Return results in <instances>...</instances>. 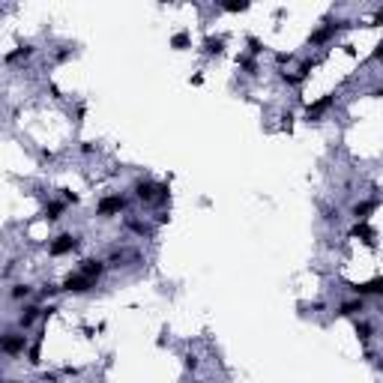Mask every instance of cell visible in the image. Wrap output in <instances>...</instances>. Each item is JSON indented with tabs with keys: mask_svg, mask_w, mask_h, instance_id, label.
<instances>
[{
	"mask_svg": "<svg viewBox=\"0 0 383 383\" xmlns=\"http://www.w3.org/2000/svg\"><path fill=\"white\" fill-rule=\"evenodd\" d=\"M374 24H377V27H383V9L377 12V15H374Z\"/></svg>",
	"mask_w": 383,
	"mask_h": 383,
	"instance_id": "obj_26",
	"label": "cell"
},
{
	"mask_svg": "<svg viewBox=\"0 0 383 383\" xmlns=\"http://www.w3.org/2000/svg\"><path fill=\"white\" fill-rule=\"evenodd\" d=\"M240 63H243V66H245V69H248V72H255V60H248V57H243Z\"/></svg>",
	"mask_w": 383,
	"mask_h": 383,
	"instance_id": "obj_24",
	"label": "cell"
},
{
	"mask_svg": "<svg viewBox=\"0 0 383 383\" xmlns=\"http://www.w3.org/2000/svg\"><path fill=\"white\" fill-rule=\"evenodd\" d=\"M24 350V335H6L3 338V353H21Z\"/></svg>",
	"mask_w": 383,
	"mask_h": 383,
	"instance_id": "obj_6",
	"label": "cell"
},
{
	"mask_svg": "<svg viewBox=\"0 0 383 383\" xmlns=\"http://www.w3.org/2000/svg\"><path fill=\"white\" fill-rule=\"evenodd\" d=\"M353 291H356V296H368V294H383V279H371L366 281V284H350Z\"/></svg>",
	"mask_w": 383,
	"mask_h": 383,
	"instance_id": "obj_4",
	"label": "cell"
},
{
	"mask_svg": "<svg viewBox=\"0 0 383 383\" xmlns=\"http://www.w3.org/2000/svg\"><path fill=\"white\" fill-rule=\"evenodd\" d=\"M171 45H174V48H186V45H189V33H177L174 39H171Z\"/></svg>",
	"mask_w": 383,
	"mask_h": 383,
	"instance_id": "obj_17",
	"label": "cell"
},
{
	"mask_svg": "<svg viewBox=\"0 0 383 383\" xmlns=\"http://www.w3.org/2000/svg\"><path fill=\"white\" fill-rule=\"evenodd\" d=\"M123 207H126V198H120V195H111V198H102V201H99V213H102V216L120 213Z\"/></svg>",
	"mask_w": 383,
	"mask_h": 383,
	"instance_id": "obj_2",
	"label": "cell"
},
{
	"mask_svg": "<svg viewBox=\"0 0 383 383\" xmlns=\"http://www.w3.org/2000/svg\"><path fill=\"white\" fill-rule=\"evenodd\" d=\"M75 243H78V237H72V234H63V237H57L51 243V255H66V252H72L75 248Z\"/></svg>",
	"mask_w": 383,
	"mask_h": 383,
	"instance_id": "obj_3",
	"label": "cell"
},
{
	"mask_svg": "<svg viewBox=\"0 0 383 383\" xmlns=\"http://www.w3.org/2000/svg\"><path fill=\"white\" fill-rule=\"evenodd\" d=\"M102 270H105V263H102V261H84V266H81V273H84L87 279H93V281L102 276Z\"/></svg>",
	"mask_w": 383,
	"mask_h": 383,
	"instance_id": "obj_9",
	"label": "cell"
},
{
	"mask_svg": "<svg viewBox=\"0 0 383 383\" xmlns=\"http://www.w3.org/2000/svg\"><path fill=\"white\" fill-rule=\"evenodd\" d=\"M248 45H252V51H255V54H261V51H263V48H261V42H258V39H248Z\"/></svg>",
	"mask_w": 383,
	"mask_h": 383,
	"instance_id": "obj_23",
	"label": "cell"
},
{
	"mask_svg": "<svg viewBox=\"0 0 383 383\" xmlns=\"http://www.w3.org/2000/svg\"><path fill=\"white\" fill-rule=\"evenodd\" d=\"M60 213H63V204H48V209H45V216H48V219H57Z\"/></svg>",
	"mask_w": 383,
	"mask_h": 383,
	"instance_id": "obj_18",
	"label": "cell"
},
{
	"mask_svg": "<svg viewBox=\"0 0 383 383\" xmlns=\"http://www.w3.org/2000/svg\"><path fill=\"white\" fill-rule=\"evenodd\" d=\"M356 335H359V338H368V335H371V327H368V323H356Z\"/></svg>",
	"mask_w": 383,
	"mask_h": 383,
	"instance_id": "obj_20",
	"label": "cell"
},
{
	"mask_svg": "<svg viewBox=\"0 0 383 383\" xmlns=\"http://www.w3.org/2000/svg\"><path fill=\"white\" fill-rule=\"evenodd\" d=\"M356 312H362V296H359V299H350V302H344V305L338 309L341 317H350V314H356Z\"/></svg>",
	"mask_w": 383,
	"mask_h": 383,
	"instance_id": "obj_11",
	"label": "cell"
},
{
	"mask_svg": "<svg viewBox=\"0 0 383 383\" xmlns=\"http://www.w3.org/2000/svg\"><path fill=\"white\" fill-rule=\"evenodd\" d=\"M309 72H312V63H309V60H305V63H302V66H299V72H296V75H299V78H305V75H309Z\"/></svg>",
	"mask_w": 383,
	"mask_h": 383,
	"instance_id": "obj_21",
	"label": "cell"
},
{
	"mask_svg": "<svg viewBox=\"0 0 383 383\" xmlns=\"http://www.w3.org/2000/svg\"><path fill=\"white\" fill-rule=\"evenodd\" d=\"M377 207V201H362V204H356V207H353V216H356V222H359V219H366L368 213H371V209Z\"/></svg>",
	"mask_w": 383,
	"mask_h": 383,
	"instance_id": "obj_12",
	"label": "cell"
},
{
	"mask_svg": "<svg viewBox=\"0 0 383 383\" xmlns=\"http://www.w3.org/2000/svg\"><path fill=\"white\" fill-rule=\"evenodd\" d=\"M135 192H138L141 201H153V198H156V192H159V186H153L150 180H144V183H138V186H135Z\"/></svg>",
	"mask_w": 383,
	"mask_h": 383,
	"instance_id": "obj_8",
	"label": "cell"
},
{
	"mask_svg": "<svg viewBox=\"0 0 383 383\" xmlns=\"http://www.w3.org/2000/svg\"><path fill=\"white\" fill-rule=\"evenodd\" d=\"M30 51H33V48H30V45H24V48H18V51L6 54V63H15L18 57H30Z\"/></svg>",
	"mask_w": 383,
	"mask_h": 383,
	"instance_id": "obj_16",
	"label": "cell"
},
{
	"mask_svg": "<svg viewBox=\"0 0 383 383\" xmlns=\"http://www.w3.org/2000/svg\"><path fill=\"white\" fill-rule=\"evenodd\" d=\"M222 6H225L227 12H245V9H248L245 0H227V3H222Z\"/></svg>",
	"mask_w": 383,
	"mask_h": 383,
	"instance_id": "obj_15",
	"label": "cell"
},
{
	"mask_svg": "<svg viewBox=\"0 0 383 383\" xmlns=\"http://www.w3.org/2000/svg\"><path fill=\"white\" fill-rule=\"evenodd\" d=\"M332 33H335V24H330V27H320V30H314V33H312V42H314V45H320V42H327Z\"/></svg>",
	"mask_w": 383,
	"mask_h": 383,
	"instance_id": "obj_13",
	"label": "cell"
},
{
	"mask_svg": "<svg viewBox=\"0 0 383 383\" xmlns=\"http://www.w3.org/2000/svg\"><path fill=\"white\" fill-rule=\"evenodd\" d=\"M30 362H39V344H33V348H30Z\"/></svg>",
	"mask_w": 383,
	"mask_h": 383,
	"instance_id": "obj_22",
	"label": "cell"
},
{
	"mask_svg": "<svg viewBox=\"0 0 383 383\" xmlns=\"http://www.w3.org/2000/svg\"><path fill=\"white\" fill-rule=\"evenodd\" d=\"M330 105H332V96H323V99H317L314 105H309V114H305V117H309V120H317V117H320V114H323V111H327Z\"/></svg>",
	"mask_w": 383,
	"mask_h": 383,
	"instance_id": "obj_7",
	"label": "cell"
},
{
	"mask_svg": "<svg viewBox=\"0 0 383 383\" xmlns=\"http://www.w3.org/2000/svg\"><path fill=\"white\" fill-rule=\"evenodd\" d=\"M90 288H93V279H87L84 273H75V276H69L63 281V291H72V294H84Z\"/></svg>",
	"mask_w": 383,
	"mask_h": 383,
	"instance_id": "obj_1",
	"label": "cell"
},
{
	"mask_svg": "<svg viewBox=\"0 0 383 383\" xmlns=\"http://www.w3.org/2000/svg\"><path fill=\"white\" fill-rule=\"evenodd\" d=\"M374 60H383V42L377 45V48H374Z\"/></svg>",
	"mask_w": 383,
	"mask_h": 383,
	"instance_id": "obj_25",
	"label": "cell"
},
{
	"mask_svg": "<svg viewBox=\"0 0 383 383\" xmlns=\"http://www.w3.org/2000/svg\"><path fill=\"white\" fill-rule=\"evenodd\" d=\"M39 312H42V309H24V314H21V317H18V323H21V327H24V330H27V327H30V323H33L36 317H39Z\"/></svg>",
	"mask_w": 383,
	"mask_h": 383,
	"instance_id": "obj_14",
	"label": "cell"
},
{
	"mask_svg": "<svg viewBox=\"0 0 383 383\" xmlns=\"http://www.w3.org/2000/svg\"><path fill=\"white\" fill-rule=\"evenodd\" d=\"M371 96H377V99H383V87H377L374 93H371Z\"/></svg>",
	"mask_w": 383,
	"mask_h": 383,
	"instance_id": "obj_27",
	"label": "cell"
},
{
	"mask_svg": "<svg viewBox=\"0 0 383 383\" xmlns=\"http://www.w3.org/2000/svg\"><path fill=\"white\" fill-rule=\"evenodd\" d=\"M350 237H359V240H362V243H374V227L371 225H366V222H356V225H353V231H350Z\"/></svg>",
	"mask_w": 383,
	"mask_h": 383,
	"instance_id": "obj_5",
	"label": "cell"
},
{
	"mask_svg": "<svg viewBox=\"0 0 383 383\" xmlns=\"http://www.w3.org/2000/svg\"><path fill=\"white\" fill-rule=\"evenodd\" d=\"M204 51H207V54H222V51H225V39L209 36L207 42H204Z\"/></svg>",
	"mask_w": 383,
	"mask_h": 383,
	"instance_id": "obj_10",
	"label": "cell"
},
{
	"mask_svg": "<svg viewBox=\"0 0 383 383\" xmlns=\"http://www.w3.org/2000/svg\"><path fill=\"white\" fill-rule=\"evenodd\" d=\"M30 294V288H27V284H18V288H12V296H15V299H21V296H27Z\"/></svg>",
	"mask_w": 383,
	"mask_h": 383,
	"instance_id": "obj_19",
	"label": "cell"
}]
</instances>
